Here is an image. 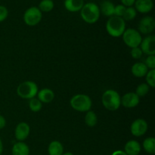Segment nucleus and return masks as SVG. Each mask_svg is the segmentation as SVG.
Wrapping results in <instances>:
<instances>
[{
	"mask_svg": "<svg viewBox=\"0 0 155 155\" xmlns=\"http://www.w3.org/2000/svg\"><path fill=\"white\" fill-rule=\"evenodd\" d=\"M143 148L148 154H153L155 153V139L154 137H148L143 142Z\"/></svg>",
	"mask_w": 155,
	"mask_h": 155,
	"instance_id": "obj_22",
	"label": "nucleus"
},
{
	"mask_svg": "<svg viewBox=\"0 0 155 155\" xmlns=\"http://www.w3.org/2000/svg\"><path fill=\"white\" fill-rule=\"evenodd\" d=\"M38 99L42 103H50L54 98V93L50 89H42L37 93Z\"/></svg>",
	"mask_w": 155,
	"mask_h": 155,
	"instance_id": "obj_18",
	"label": "nucleus"
},
{
	"mask_svg": "<svg viewBox=\"0 0 155 155\" xmlns=\"http://www.w3.org/2000/svg\"><path fill=\"white\" fill-rule=\"evenodd\" d=\"M122 37L124 43L132 48L139 47L142 40L141 33L137 30L133 28H129L126 30L123 33Z\"/></svg>",
	"mask_w": 155,
	"mask_h": 155,
	"instance_id": "obj_6",
	"label": "nucleus"
},
{
	"mask_svg": "<svg viewBox=\"0 0 155 155\" xmlns=\"http://www.w3.org/2000/svg\"><path fill=\"white\" fill-rule=\"evenodd\" d=\"M115 5L110 0H104L99 7L100 12L106 17L114 16Z\"/></svg>",
	"mask_w": 155,
	"mask_h": 155,
	"instance_id": "obj_17",
	"label": "nucleus"
},
{
	"mask_svg": "<svg viewBox=\"0 0 155 155\" xmlns=\"http://www.w3.org/2000/svg\"><path fill=\"white\" fill-rule=\"evenodd\" d=\"M48 151L49 155H62L64 152V147L58 141H53L48 145Z\"/></svg>",
	"mask_w": 155,
	"mask_h": 155,
	"instance_id": "obj_20",
	"label": "nucleus"
},
{
	"mask_svg": "<svg viewBox=\"0 0 155 155\" xmlns=\"http://www.w3.org/2000/svg\"><path fill=\"white\" fill-rule=\"evenodd\" d=\"M6 125V120L5 118L3 116L0 115V130L4 128Z\"/></svg>",
	"mask_w": 155,
	"mask_h": 155,
	"instance_id": "obj_33",
	"label": "nucleus"
},
{
	"mask_svg": "<svg viewBox=\"0 0 155 155\" xmlns=\"http://www.w3.org/2000/svg\"><path fill=\"white\" fill-rule=\"evenodd\" d=\"M145 64L148 69L155 70V56L148 55V57L145 59Z\"/></svg>",
	"mask_w": 155,
	"mask_h": 155,
	"instance_id": "obj_28",
	"label": "nucleus"
},
{
	"mask_svg": "<svg viewBox=\"0 0 155 155\" xmlns=\"http://www.w3.org/2000/svg\"><path fill=\"white\" fill-rule=\"evenodd\" d=\"M42 18V14L38 7H30L26 10L24 15V21L27 25L33 27L39 24Z\"/></svg>",
	"mask_w": 155,
	"mask_h": 155,
	"instance_id": "obj_7",
	"label": "nucleus"
},
{
	"mask_svg": "<svg viewBox=\"0 0 155 155\" xmlns=\"http://www.w3.org/2000/svg\"><path fill=\"white\" fill-rule=\"evenodd\" d=\"M124 149L127 155H138L141 151V145L137 141L130 140L126 143Z\"/></svg>",
	"mask_w": 155,
	"mask_h": 155,
	"instance_id": "obj_16",
	"label": "nucleus"
},
{
	"mask_svg": "<svg viewBox=\"0 0 155 155\" xmlns=\"http://www.w3.org/2000/svg\"><path fill=\"white\" fill-rule=\"evenodd\" d=\"M74 110L79 112H87L90 110L92 102L90 97L85 94H77L71 98L70 101Z\"/></svg>",
	"mask_w": 155,
	"mask_h": 155,
	"instance_id": "obj_4",
	"label": "nucleus"
},
{
	"mask_svg": "<svg viewBox=\"0 0 155 155\" xmlns=\"http://www.w3.org/2000/svg\"><path fill=\"white\" fill-rule=\"evenodd\" d=\"M148 130V124L144 119H136L132 123L130 127V131L133 136L136 137H140L146 133Z\"/></svg>",
	"mask_w": 155,
	"mask_h": 155,
	"instance_id": "obj_8",
	"label": "nucleus"
},
{
	"mask_svg": "<svg viewBox=\"0 0 155 155\" xmlns=\"http://www.w3.org/2000/svg\"><path fill=\"white\" fill-rule=\"evenodd\" d=\"M84 4V0H65L64 3L65 8L71 12H80Z\"/></svg>",
	"mask_w": 155,
	"mask_h": 155,
	"instance_id": "obj_15",
	"label": "nucleus"
},
{
	"mask_svg": "<svg viewBox=\"0 0 155 155\" xmlns=\"http://www.w3.org/2000/svg\"><path fill=\"white\" fill-rule=\"evenodd\" d=\"M136 15H137V12L135 9V8L133 7H128L126 8L125 12H124V16L122 17L124 21H133L135 18L136 17Z\"/></svg>",
	"mask_w": 155,
	"mask_h": 155,
	"instance_id": "obj_24",
	"label": "nucleus"
},
{
	"mask_svg": "<svg viewBox=\"0 0 155 155\" xmlns=\"http://www.w3.org/2000/svg\"><path fill=\"white\" fill-rule=\"evenodd\" d=\"M121 3L124 6H125L126 8L128 7H133V5H134L135 2L136 0H120Z\"/></svg>",
	"mask_w": 155,
	"mask_h": 155,
	"instance_id": "obj_32",
	"label": "nucleus"
},
{
	"mask_svg": "<svg viewBox=\"0 0 155 155\" xmlns=\"http://www.w3.org/2000/svg\"><path fill=\"white\" fill-rule=\"evenodd\" d=\"M38 86L33 81H25L21 83L17 89V93L21 98L24 99H31L35 98L38 93Z\"/></svg>",
	"mask_w": 155,
	"mask_h": 155,
	"instance_id": "obj_5",
	"label": "nucleus"
},
{
	"mask_svg": "<svg viewBox=\"0 0 155 155\" xmlns=\"http://www.w3.org/2000/svg\"><path fill=\"white\" fill-rule=\"evenodd\" d=\"M30 149L28 145L23 142L15 143L12 148V155H29Z\"/></svg>",
	"mask_w": 155,
	"mask_h": 155,
	"instance_id": "obj_19",
	"label": "nucleus"
},
{
	"mask_svg": "<svg viewBox=\"0 0 155 155\" xmlns=\"http://www.w3.org/2000/svg\"><path fill=\"white\" fill-rule=\"evenodd\" d=\"M148 92H149V86L147 83H141L137 86L135 93L139 98H141V97H145Z\"/></svg>",
	"mask_w": 155,
	"mask_h": 155,
	"instance_id": "obj_25",
	"label": "nucleus"
},
{
	"mask_svg": "<svg viewBox=\"0 0 155 155\" xmlns=\"http://www.w3.org/2000/svg\"><path fill=\"white\" fill-rule=\"evenodd\" d=\"M42 102L38 98H33L30 99L29 107L33 112H38L42 109Z\"/></svg>",
	"mask_w": 155,
	"mask_h": 155,
	"instance_id": "obj_26",
	"label": "nucleus"
},
{
	"mask_svg": "<svg viewBox=\"0 0 155 155\" xmlns=\"http://www.w3.org/2000/svg\"><path fill=\"white\" fill-rule=\"evenodd\" d=\"M85 123L89 127H94L98 123V117L96 114L92 110H89L86 112L85 116Z\"/></svg>",
	"mask_w": 155,
	"mask_h": 155,
	"instance_id": "obj_21",
	"label": "nucleus"
},
{
	"mask_svg": "<svg viewBox=\"0 0 155 155\" xmlns=\"http://www.w3.org/2000/svg\"><path fill=\"white\" fill-rule=\"evenodd\" d=\"M99 6L94 2H88L84 4L80 10V16L82 19L87 24H95L100 18Z\"/></svg>",
	"mask_w": 155,
	"mask_h": 155,
	"instance_id": "obj_1",
	"label": "nucleus"
},
{
	"mask_svg": "<svg viewBox=\"0 0 155 155\" xmlns=\"http://www.w3.org/2000/svg\"><path fill=\"white\" fill-rule=\"evenodd\" d=\"M140 98L135 92L126 93L120 98V104L127 108H133L139 104Z\"/></svg>",
	"mask_w": 155,
	"mask_h": 155,
	"instance_id": "obj_11",
	"label": "nucleus"
},
{
	"mask_svg": "<svg viewBox=\"0 0 155 155\" xmlns=\"http://www.w3.org/2000/svg\"><path fill=\"white\" fill-rule=\"evenodd\" d=\"M146 82L147 84L149 86V87H155V70H150L148 71L146 75Z\"/></svg>",
	"mask_w": 155,
	"mask_h": 155,
	"instance_id": "obj_27",
	"label": "nucleus"
},
{
	"mask_svg": "<svg viewBox=\"0 0 155 155\" xmlns=\"http://www.w3.org/2000/svg\"><path fill=\"white\" fill-rule=\"evenodd\" d=\"M62 155H74V154H73L71 152H66V153H64V154H63Z\"/></svg>",
	"mask_w": 155,
	"mask_h": 155,
	"instance_id": "obj_36",
	"label": "nucleus"
},
{
	"mask_svg": "<svg viewBox=\"0 0 155 155\" xmlns=\"http://www.w3.org/2000/svg\"><path fill=\"white\" fill-rule=\"evenodd\" d=\"M142 52L148 55H154L155 54V36L154 35L148 36L142 39L140 44Z\"/></svg>",
	"mask_w": 155,
	"mask_h": 155,
	"instance_id": "obj_10",
	"label": "nucleus"
},
{
	"mask_svg": "<svg viewBox=\"0 0 155 155\" xmlns=\"http://www.w3.org/2000/svg\"><path fill=\"white\" fill-rule=\"evenodd\" d=\"M30 132V126L27 123L21 122L18 124L15 128V136L19 142H23L28 137Z\"/></svg>",
	"mask_w": 155,
	"mask_h": 155,
	"instance_id": "obj_12",
	"label": "nucleus"
},
{
	"mask_svg": "<svg viewBox=\"0 0 155 155\" xmlns=\"http://www.w3.org/2000/svg\"><path fill=\"white\" fill-rule=\"evenodd\" d=\"M130 54H131V56L134 59H139L142 58L143 52H142V51L139 47H136V48H132Z\"/></svg>",
	"mask_w": 155,
	"mask_h": 155,
	"instance_id": "obj_30",
	"label": "nucleus"
},
{
	"mask_svg": "<svg viewBox=\"0 0 155 155\" xmlns=\"http://www.w3.org/2000/svg\"><path fill=\"white\" fill-rule=\"evenodd\" d=\"M106 30L112 37L117 38L122 36L126 30V22L122 18L117 16L110 17L106 23Z\"/></svg>",
	"mask_w": 155,
	"mask_h": 155,
	"instance_id": "obj_2",
	"label": "nucleus"
},
{
	"mask_svg": "<svg viewBox=\"0 0 155 155\" xmlns=\"http://www.w3.org/2000/svg\"><path fill=\"white\" fill-rule=\"evenodd\" d=\"M8 15V11L7 8L3 5H0V23L4 21Z\"/></svg>",
	"mask_w": 155,
	"mask_h": 155,
	"instance_id": "obj_31",
	"label": "nucleus"
},
{
	"mask_svg": "<svg viewBox=\"0 0 155 155\" xmlns=\"http://www.w3.org/2000/svg\"><path fill=\"white\" fill-rule=\"evenodd\" d=\"M111 155H127L124 151H116L113 153Z\"/></svg>",
	"mask_w": 155,
	"mask_h": 155,
	"instance_id": "obj_34",
	"label": "nucleus"
},
{
	"mask_svg": "<svg viewBox=\"0 0 155 155\" xmlns=\"http://www.w3.org/2000/svg\"><path fill=\"white\" fill-rule=\"evenodd\" d=\"M2 151H3V145H2V140L0 139V155H2Z\"/></svg>",
	"mask_w": 155,
	"mask_h": 155,
	"instance_id": "obj_35",
	"label": "nucleus"
},
{
	"mask_svg": "<svg viewBox=\"0 0 155 155\" xmlns=\"http://www.w3.org/2000/svg\"><path fill=\"white\" fill-rule=\"evenodd\" d=\"M131 71L134 77L141 78L146 75L148 71V68L143 62H137L133 65Z\"/></svg>",
	"mask_w": 155,
	"mask_h": 155,
	"instance_id": "obj_14",
	"label": "nucleus"
},
{
	"mask_svg": "<svg viewBox=\"0 0 155 155\" xmlns=\"http://www.w3.org/2000/svg\"><path fill=\"white\" fill-rule=\"evenodd\" d=\"M155 21L151 16H145L140 20L138 26L139 32L143 34H149L154 31Z\"/></svg>",
	"mask_w": 155,
	"mask_h": 155,
	"instance_id": "obj_9",
	"label": "nucleus"
},
{
	"mask_svg": "<svg viewBox=\"0 0 155 155\" xmlns=\"http://www.w3.org/2000/svg\"><path fill=\"white\" fill-rule=\"evenodd\" d=\"M54 2L52 0H42L39 5L41 12H49L54 8Z\"/></svg>",
	"mask_w": 155,
	"mask_h": 155,
	"instance_id": "obj_23",
	"label": "nucleus"
},
{
	"mask_svg": "<svg viewBox=\"0 0 155 155\" xmlns=\"http://www.w3.org/2000/svg\"><path fill=\"white\" fill-rule=\"evenodd\" d=\"M135 9L139 13H149L154 8V2L152 0H136Z\"/></svg>",
	"mask_w": 155,
	"mask_h": 155,
	"instance_id": "obj_13",
	"label": "nucleus"
},
{
	"mask_svg": "<svg viewBox=\"0 0 155 155\" xmlns=\"http://www.w3.org/2000/svg\"><path fill=\"white\" fill-rule=\"evenodd\" d=\"M126 8H126L125 6L123 5H117L115 6L114 8V16L122 18V17L124 16Z\"/></svg>",
	"mask_w": 155,
	"mask_h": 155,
	"instance_id": "obj_29",
	"label": "nucleus"
},
{
	"mask_svg": "<svg viewBox=\"0 0 155 155\" xmlns=\"http://www.w3.org/2000/svg\"><path fill=\"white\" fill-rule=\"evenodd\" d=\"M120 95L114 89H108L103 93L101 96L102 104L107 110L114 111L120 107Z\"/></svg>",
	"mask_w": 155,
	"mask_h": 155,
	"instance_id": "obj_3",
	"label": "nucleus"
}]
</instances>
